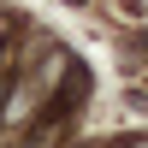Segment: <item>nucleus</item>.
I'll list each match as a JSON object with an SVG mask.
<instances>
[{
	"instance_id": "nucleus-1",
	"label": "nucleus",
	"mask_w": 148,
	"mask_h": 148,
	"mask_svg": "<svg viewBox=\"0 0 148 148\" xmlns=\"http://www.w3.org/2000/svg\"><path fill=\"white\" fill-rule=\"evenodd\" d=\"M65 6H83V0H65Z\"/></svg>"
},
{
	"instance_id": "nucleus-2",
	"label": "nucleus",
	"mask_w": 148,
	"mask_h": 148,
	"mask_svg": "<svg viewBox=\"0 0 148 148\" xmlns=\"http://www.w3.org/2000/svg\"><path fill=\"white\" fill-rule=\"evenodd\" d=\"M0 36H6V18H0Z\"/></svg>"
}]
</instances>
